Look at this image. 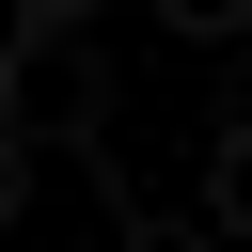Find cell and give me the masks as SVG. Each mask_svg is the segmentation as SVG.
Segmentation results:
<instances>
[{
  "label": "cell",
  "instance_id": "cell-3",
  "mask_svg": "<svg viewBox=\"0 0 252 252\" xmlns=\"http://www.w3.org/2000/svg\"><path fill=\"white\" fill-rule=\"evenodd\" d=\"M158 16H173L189 47H236V32H252V0H158Z\"/></svg>",
  "mask_w": 252,
  "mask_h": 252
},
{
  "label": "cell",
  "instance_id": "cell-2",
  "mask_svg": "<svg viewBox=\"0 0 252 252\" xmlns=\"http://www.w3.org/2000/svg\"><path fill=\"white\" fill-rule=\"evenodd\" d=\"M205 236H220V252H252V110L205 142Z\"/></svg>",
  "mask_w": 252,
  "mask_h": 252
},
{
  "label": "cell",
  "instance_id": "cell-4",
  "mask_svg": "<svg viewBox=\"0 0 252 252\" xmlns=\"http://www.w3.org/2000/svg\"><path fill=\"white\" fill-rule=\"evenodd\" d=\"M16 220H32V142L0 126V236H16Z\"/></svg>",
  "mask_w": 252,
  "mask_h": 252
},
{
  "label": "cell",
  "instance_id": "cell-5",
  "mask_svg": "<svg viewBox=\"0 0 252 252\" xmlns=\"http://www.w3.org/2000/svg\"><path fill=\"white\" fill-rule=\"evenodd\" d=\"M0 16H16V32H79L94 0H0Z\"/></svg>",
  "mask_w": 252,
  "mask_h": 252
},
{
  "label": "cell",
  "instance_id": "cell-1",
  "mask_svg": "<svg viewBox=\"0 0 252 252\" xmlns=\"http://www.w3.org/2000/svg\"><path fill=\"white\" fill-rule=\"evenodd\" d=\"M94 110H110V63H94V16L79 32H16L0 47V126L47 158V142H94Z\"/></svg>",
  "mask_w": 252,
  "mask_h": 252
}]
</instances>
